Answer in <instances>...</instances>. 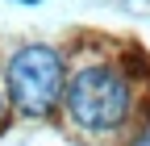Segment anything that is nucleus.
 I'll return each mask as SVG.
<instances>
[{
  "mask_svg": "<svg viewBox=\"0 0 150 146\" xmlns=\"http://www.w3.org/2000/svg\"><path fill=\"white\" fill-rule=\"evenodd\" d=\"M0 117H4V96H0Z\"/></svg>",
  "mask_w": 150,
  "mask_h": 146,
  "instance_id": "4",
  "label": "nucleus"
},
{
  "mask_svg": "<svg viewBox=\"0 0 150 146\" xmlns=\"http://www.w3.org/2000/svg\"><path fill=\"white\" fill-rule=\"evenodd\" d=\"M138 146H150V138H142V142H138Z\"/></svg>",
  "mask_w": 150,
  "mask_h": 146,
  "instance_id": "5",
  "label": "nucleus"
},
{
  "mask_svg": "<svg viewBox=\"0 0 150 146\" xmlns=\"http://www.w3.org/2000/svg\"><path fill=\"white\" fill-rule=\"evenodd\" d=\"M17 4H38V0H17Z\"/></svg>",
  "mask_w": 150,
  "mask_h": 146,
  "instance_id": "3",
  "label": "nucleus"
},
{
  "mask_svg": "<svg viewBox=\"0 0 150 146\" xmlns=\"http://www.w3.org/2000/svg\"><path fill=\"white\" fill-rule=\"evenodd\" d=\"M67 71H63V59L59 50L46 46V42H33V46H21L8 63V96H13V108L25 117H46L54 104L67 96Z\"/></svg>",
  "mask_w": 150,
  "mask_h": 146,
  "instance_id": "2",
  "label": "nucleus"
},
{
  "mask_svg": "<svg viewBox=\"0 0 150 146\" xmlns=\"http://www.w3.org/2000/svg\"><path fill=\"white\" fill-rule=\"evenodd\" d=\"M129 104H134V92H129V79L117 67L92 63V67H79L67 79L63 108H67L71 125L83 130V134H112V130H121L125 117H129Z\"/></svg>",
  "mask_w": 150,
  "mask_h": 146,
  "instance_id": "1",
  "label": "nucleus"
}]
</instances>
